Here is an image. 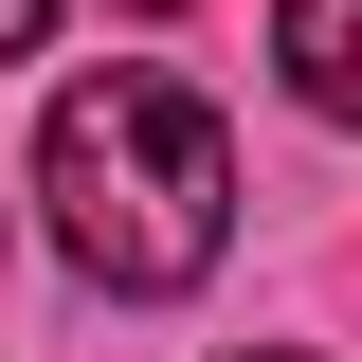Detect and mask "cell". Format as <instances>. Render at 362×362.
<instances>
[{
	"label": "cell",
	"instance_id": "obj_1",
	"mask_svg": "<svg viewBox=\"0 0 362 362\" xmlns=\"http://www.w3.org/2000/svg\"><path fill=\"white\" fill-rule=\"evenodd\" d=\"M37 199H54V254L90 272V290H199L235 235V145L218 109L181 73H90L54 90V127H37Z\"/></svg>",
	"mask_w": 362,
	"mask_h": 362
},
{
	"label": "cell",
	"instance_id": "obj_2",
	"mask_svg": "<svg viewBox=\"0 0 362 362\" xmlns=\"http://www.w3.org/2000/svg\"><path fill=\"white\" fill-rule=\"evenodd\" d=\"M272 54L326 127H362V0H272Z\"/></svg>",
	"mask_w": 362,
	"mask_h": 362
},
{
	"label": "cell",
	"instance_id": "obj_3",
	"mask_svg": "<svg viewBox=\"0 0 362 362\" xmlns=\"http://www.w3.org/2000/svg\"><path fill=\"white\" fill-rule=\"evenodd\" d=\"M37 37H54V0H0V54H37Z\"/></svg>",
	"mask_w": 362,
	"mask_h": 362
},
{
	"label": "cell",
	"instance_id": "obj_4",
	"mask_svg": "<svg viewBox=\"0 0 362 362\" xmlns=\"http://www.w3.org/2000/svg\"><path fill=\"white\" fill-rule=\"evenodd\" d=\"M127 18H163V0H127Z\"/></svg>",
	"mask_w": 362,
	"mask_h": 362
}]
</instances>
